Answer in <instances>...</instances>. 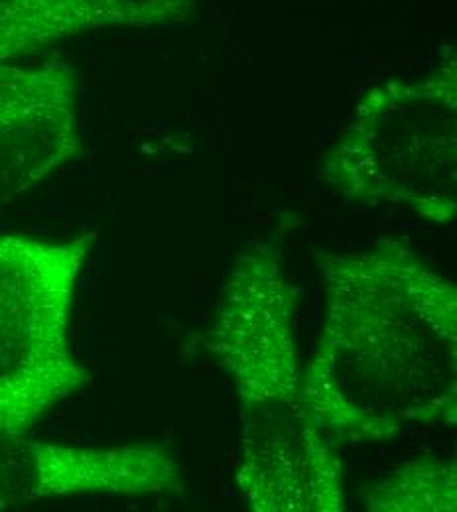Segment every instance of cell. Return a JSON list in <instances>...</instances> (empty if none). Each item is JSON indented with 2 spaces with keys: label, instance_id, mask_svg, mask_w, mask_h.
<instances>
[{
  "label": "cell",
  "instance_id": "obj_2",
  "mask_svg": "<svg viewBox=\"0 0 457 512\" xmlns=\"http://www.w3.org/2000/svg\"><path fill=\"white\" fill-rule=\"evenodd\" d=\"M347 201L398 205L446 225L457 211V65L369 89L320 164Z\"/></svg>",
  "mask_w": 457,
  "mask_h": 512
},
{
  "label": "cell",
  "instance_id": "obj_4",
  "mask_svg": "<svg viewBox=\"0 0 457 512\" xmlns=\"http://www.w3.org/2000/svg\"><path fill=\"white\" fill-rule=\"evenodd\" d=\"M294 308L276 237L237 256L221 286L205 347L231 379L243 408L300 400Z\"/></svg>",
  "mask_w": 457,
  "mask_h": 512
},
{
  "label": "cell",
  "instance_id": "obj_10",
  "mask_svg": "<svg viewBox=\"0 0 457 512\" xmlns=\"http://www.w3.org/2000/svg\"><path fill=\"white\" fill-rule=\"evenodd\" d=\"M30 501H38L34 442L0 440V511Z\"/></svg>",
  "mask_w": 457,
  "mask_h": 512
},
{
  "label": "cell",
  "instance_id": "obj_3",
  "mask_svg": "<svg viewBox=\"0 0 457 512\" xmlns=\"http://www.w3.org/2000/svg\"><path fill=\"white\" fill-rule=\"evenodd\" d=\"M93 235L46 243L0 237V440H22L91 383L75 359L69 320Z\"/></svg>",
  "mask_w": 457,
  "mask_h": 512
},
{
  "label": "cell",
  "instance_id": "obj_9",
  "mask_svg": "<svg viewBox=\"0 0 457 512\" xmlns=\"http://www.w3.org/2000/svg\"><path fill=\"white\" fill-rule=\"evenodd\" d=\"M373 512L457 511V463L422 457L391 467L365 495Z\"/></svg>",
  "mask_w": 457,
  "mask_h": 512
},
{
  "label": "cell",
  "instance_id": "obj_6",
  "mask_svg": "<svg viewBox=\"0 0 457 512\" xmlns=\"http://www.w3.org/2000/svg\"><path fill=\"white\" fill-rule=\"evenodd\" d=\"M81 154L77 71L0 62V209Z\"/></svg>",
  "mask_w": 457,
  "mask_h": 512
},
{
  "label": "cell",
  "instance_id": "obj_8",
  "mask_svg": "<svg viewBox=\"0 0 457 512\" xmlns=\"http://www.w3.org/2000/svg\"><path fill=\"white\" fill-rule=\"evenodd\" d=\"M38 499L178 491L180 461L158 444L79 448L34 442Z\"/></svg>",
  "mask_w": 457,
  "mask_h": 512
},
{
  "label": "cell",
  "instance_id": "obj_7",
  "mask_svg": "<svg viewBox=\"0 0 457 512\" xmlns=\"http://www.w3.org/2000/svg\"><path fill=\"white\" fill-rule=\"evenodd\" d=\"M194 12V0H0V62L85 32L182 24Z\"/></svg>",
  "mask_w": 457,
  "mask_h": 512
},
{
  "label": "cell",
  "instance_id": "obj_5",
  "mask_svg": "<svg viewBox=\"0 0 457 512\" xmlns=\"http://www.w3.org/2000/svg\"><path fill=\"white\" fill-rule=\"evenodd\" d=\"M235 483L253 512H343V463L302 400L243 408Z\"/></svg>",
  "mask_w": 457,
  "mask_h": 512
},
{
  "label": "cell",
  "instance_id": "obj_1",
  "mask_svg": "<svg viewBox=\"0 0 457 512\" xmlns=\"http://www.w3.org/2000/svg\"><path fill=\"white\" fill-rule=\"evenodd\" d=\"M326 321L300 400L329 440L456 426L457 290L400 241L322 253Z\"/></svg>",
  "mask_w": 457,
  "mask_h": 512
}]
</instances>
